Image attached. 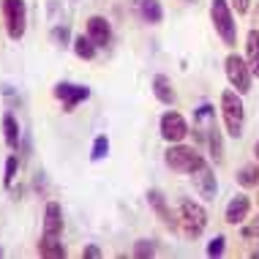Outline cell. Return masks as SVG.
<instances>
[{
    "label": "cell",
    "mask_w": 259,
    "mask_h": 259,
    "mask_svg": "<svg viewBox=\"0 0 259 259\" xmlns=\"http://www.w3.org/2000/svg\"><path fill=\"white\" fill-rule=\"evenodd\" d=\"M221 117H224V125H227V134L240 139L243 128H246V107H243V99L235 88L221 93Z\"/></svg>",
    "instance_id": "1"
},
{
    "label": "cell",
    "mask_w": 259,
    "mask_h": 259,
    "mask_svg": "<svg viewBox=\"0 0 259 259\" xmlns=\"http://www.w3.org/2000/svg\"><path fill=\"white\" fill-rule=\"evenodd\" d=\"M164 164L169 166L172 172H180V175H194L199 169L202 164H205V156H199L194 148H188L183 142H175L166 148L164 153Z\"/></svg>",
    "instance_id": "2"
},
{
    "label": "cell",
    "mask_w": 259,
    "mask_h": 259,
    "mask_svg": "<svg viewBox=\"0 0 259 259\" xmlns=\"http://www.w3.org/2000/svg\"><path fill=\"white\" fill-rule=\"evenodd\" d=\"M210 22H213L215 33L221 36V41L227 47L237 44V25H235L229 0H210Z\"/></svg>",
    "instance_id": "3"
},
{
    "label": "cell",
    "mask_w": 259,
    "mask_h": 259,
    "mask_svg": "<svg viewBox=\"0 0 259 259\" xmlns=\"http://www.w3.org/2000/svg\"><path fill=\"white\" fill-rule=\"evenodd\" d=\"M180 229H183L186 237H191V240H197V237H202V232L207 229V210L199 205V202L194 199H183L180 202Z\"/></svg>",
    "instance_id": "4"
},
{
    "label": "cell",
    "mask_w": 259,
    "mask_h": 259,
    "mask_svg": "<svg viewBox=\"0 0 259 259\" xmlns=\"http://www.w3.org/2000/svg\"><path fill=\"white\" fill-rule=\"evenodd\" d=\"M3 19H6V33L11 41H22L27 30V6L25 0H3Z\"/></svg>",
    "instance_id": "5"
},
{
    "label": "cell",
    "mask_w": 259,
    "mask_h": 259,
    "mask_svg": "<svg viewBox=\"0 0 259 259\" xmlns=\"http://www.w3.org/2000/svg\"><path fill=\"white\" fill-rule=\"evenodd\" d=\"M224 71H227V79L229 85H232L237 93H248L251 90V79H254V74H251L246 58H240L237 52H229L227 60H224Z\"/></svg>",
    "instance_id": "6"
},
{
    "label": "cell",
    "mask_w": 259,
    "mask_h": 259,
    "mask_svg": "<svg viewBox=\"0 0 259 259\" xmlns=\"http://www.w3.org/2000/svg\"><path fill=\"white\" fill-rule=\"evenodd\" d=\"M158 128H161L164 142H169V145L183 142V139L188 137V123H186V117L180 115V112H164V115H161Z\"/></svg>",
    "instance_id": "7"
},
{
    "label": "cell",
    "mask_w": 259,
    "mask_h": 259,
    "mask_svg": "<svg viewBox=\"0 0 259 259\" xmlns=\"http://www.w3.org/2000/svg\"><path fill=\"white\" fill-rule=\"evenodd\" d=\"M52 96L58 101H63V109L66 112H74L76 104H82V101H88L90 99V88L85 85H71V82H58L52 90Z\"/></svg>",
    "instance_id": "8"
},
{
    "label": "cell",
    "mask_w": 259,
    "mask_h": 259,
    "mask_svg": "<svg viewBox=\"0 0 259 259\" xmlns=\"http://www.w3.org/2000/svg\"><path fill=\"white\" fill-rule=\"evenodd\" d=\"M191 180H194V188H197L199 199H205V202L215 199V194H219V180H215V175H213V169H210L207 161L191 175Z\"/></svg>",
    "instance_id": "9"
},
{
    "label": "cell",
    "mask_w": 259,
    "mask_h": 259,
    "mask_svg": "<svg viewBox=\"0 0 259 259\" xmlns=\"http://www.w3.org/2000/svg\"><path fill=\"white\" fill-rule=\"evenodd\" d=\"M148 202H150V207L156 210L158 219L164 221V227L169 229V232H178V229H180V219L169 210V205H166V199H164V194H161L158 188H150V191H148Z\"/></svg>",
    "instance_id": "10"
},
{
    "label": "cell",
    "mask_w": 259,
    "mask_h": 259,
    "mask_svg": "<svg viewBox=\"0 0 259 259\" xmlns=\"http://www.w3.org/2000/svg\"><path fill=\"white\" fill-rule=\"evenodd\" d=\"M248 210H251L248 194H235V197L229 199L227 210H224V221L232 224V227H240V224H246V219H248Z\"/></svg>",
    "instance_id": "11"
},
{
    "label": "cell",
    "mask_w": 259,
    "mask_h": 259,
    "mask_svg": "<svg viewBox=\"0 0 259 259\" xmlns=\"http://www.w3.org/2000/svg\"><path fill=\"white\" fill-rule=\"evenodd\" d=\"M85 33L90 38H93V44L99 47H109V41H112V27L107 22V17H99V14H93V17L85 22Z\"/></svg>",
    "instance_id": "12"
},
{
    "label": "cell",
    "mask_w": 259,
    "mask_h": 259,
    "mask_svg": "<svg viewBox=\"0 0 259 259\" xmlns=\"http://www.w3.org/2000/svg\"><path fill=\"white\" fill-rule=\"evenodd\" d=\"M213 125H215V109L210 107V104H202V107L194 112V134H197V139H205Z\"/></svg>",
    "instance_id": "13"
},
{
    "label": "cell",
    "mask_w": 259,
    "mask_h": 259,
    "mask_svg": "<svg viewBox=\"0 0 259 259\" xmlns=\"http://www.w3.org/2000/svg\"><path fill=\"white\" fill-rule=\"evenodd\" d=\"M44 235H63V210L58 202H47L44 207Z\"/></svg>",
    "instance_id": "14"
},
{
    "label": "cell",
    "mask_w": 259,
    "mask_h": 259,
    "mask_svg": "<svg viewBox=\"0 0 259 259\" xmlns=\"http://www.w3.org/2000/svg\"><path fill=\"white\" fill-rule=\"evenodd\" d=\"M153 96H156L161 104H166V107H172V104L178 101V93H175L169 76H164V74H156V76H153Z\"/></svg>",
    "instance_id": "15"
},
{
    "label": "cell",
    "mask_w": 259,
    "mask_h": 259,
    "mask_svg": "<svg viewBox=\"0 0 259 259\" xmlns=\"http://www.w3.org/2000/svg\"><path fill=\"white\" fill-rule=\"evenodd\" d=\"M38 254H41V256H50V259H63L68 251H66V246L60 243V237H55V235H41V240H38Z\"/></svg>",
    "instance_id": "16"
},
{
    "label": "cell",
    "mask_w": 259,
    "mask_h": 259,
    "mask_svg": "<svg viewBox=\"0 0 259 259\" xmlns=\"http://www.w3.org/2000/svg\"><path fill=\"white\" fill-rule=\"evenodd\" d=\"M246 63L251 74L259 76V30H248L246 36Z\"/></svg>",
    "instance_id": "17"
},
{
    "label": "cell",
    "mask_w": 259,
    "mask_h": 259,
    "mask_svg": "<svg viewBox=\"0 0 259 259\" xmlns=\"http://www.w3.org/2000/svg\"><path fill=\"white\" fill-rule=\"evenodd\" d=\"M139 14L148 25H161L164 22V9H161V0H139Z\"/></svg>",
    "instance_id": "18"
},
{
    "label": "cell",
    "mask_w": 259,
    "mask_h": 259,
    "mask_svg": "<svg viewBox=\"0 0 259 259\" xmlns=\"http://www.w3.org/2000/svg\"><path fill=\"white\" fill-rule=\"evenodd\" d=\"M71 47H74V55H76L79 60H93L96 52H99V47L93 44V38H90L88 33H82V36H74Z\"/></svg>",
    "instance_id": "19"
},
{
    "label": "cell",
    "mask_w": 259,
    "mask_h": 259,
    "mask_svg": "<svg viewBox=\"0 0 259 259\" xmlns=\"http://www.w3.org/2000/svg\"><path fill=\"white\" fill-rule=\"evenodd\" d=\"M205 142H207V148H210V156H213V161H215V164H221V161H224V137H221V131H219V123H215L213 128L207 131Z\"/></svg>",
    "instance_id": "20"
},
{
    "label": "cell",
    "mask_w": 259,
    "mask_h": 259,
    "mask_svg": "<svg viewBox=\"0 0 259 259\" xmlns=\"http://www.w3.org/2000/svg\"><path fill=\"white\" fill-rule=\"evenodd\" d=\"M3 134H6V145H9L11 150L19 148V123H17V117H14L11 112L3 115Z\"/></svg>",
    "instance_id": "21"
},
{
    "label": "cell",
    "mask_w": 259,
    "mask_h": 259,
    "mask_svg": "<svg viewBox=\"0 0 259 259\" xmlns=\"http://www.w3.org/2000/svg\"><path fill=\"white\" fill-rule=\"evenodd\" d=\"M237 183H240L243 188L259 186V166H243V169L237 172Z\"/></svg>",
    "instance_id": "22"
},
{
    "label": "cell",
    "mask_w": 259,
    "mask_h": 259,
    "mask_svg": "<svg viewBox=\"0 0 259 259\" xmlns=\"http://www.w3.org/2000/svg\"><path fill=\"white\" fill-rule=\"evenodd\" d=\"M107 156H109V139H107V134H101V137H96V142H93L90 161H104Z\"/></svg>",
    "instance_id": "23"
},
{
    "label": "cell",
    "mask_w": 259,
    "mask_h": 259,
    "mask_svg": "<svg viewBox=\"0 0 259 259\" xmlns=\"http://www.w3.org/2000/svg\"><path fill=\"white\" fill-rule=\"evenodd\" d=\"M17 169H19V156H9L6 158V172H3V186L11 188L17 180Z\"/></svg>",
    "instance_id": "24"
},
{
    "label": "cell",
    "mask_w": 259,
    "mask_h": 259,
    "mask_svg": "<svg viewBox=\"0 0 259 259\" xmlns=\"http://www.w3.org/2000/svg\"><path fill=\"white\" fill-rule=\"evenodd\" d=\"M156 254V243L153 240H137L134 243V256L137 259H150Z\"/></svg>",
    "instance_id": "25"
},
{
    "label": "cell",
    "mask_w": 259,
    "mask_h": 259,
    "mask_svg": "<svg viewBox=\"0 0 259 259\" xmlns=\"http://www.w3.org/2000/svg\"><path fill=\"white\" fill-rule=\"evenodd\" d=\"M52 41H55V44H60V47H68V41H71V33H68V27H66V25L52 27Z\"/></svg>",
    "instance_id": "26"
},
{
    "label": "cell",
    "mask_w": 259,
    "mask_h": 259,
    "mask_svg": "<svg viewBox=\"0 0 259 259\" xmlns=\"http://www.w3.org/2000/svg\"><path fill=\"white\" fill-rule=\"evenodd\" d=\"M224 243H227V237H224V235H215L213 240L207 243V256H221V254H224Z\"/></svg>",
    "instance_id": "27"
},
{
    "label": "cell",
    "mask_w": 259,
    "mask_h": 259,
    "mask_svg": "<svg viewBox=\"0 0 259 259\" xmlns=\"http://www.w3.org/2000/svg\"><path fill=\"white\" fill-rule=\"evenodd\" d=\"M229 6L243 17V14H248V9H251V0H229Z\"/></svg>",
    "instance_id": "28"
},
{
    "label": "cell",
    "mask_w": 259,
    "mask_h": 259,
    "mask_svg": "<svg viewBox=\"0 0 259 259\" xmlns=\"http://www.w3.org/2000/svg\"><path fill=\"white\" fill-rule=\"evenodd\" d=\"M243 235L246 237H259V215L251 224H246V227H243Z\"/></svg>",
    "instance_id": "29"
},
{
    "label": "cell",
    "mask_w": 259,
    "mask_h": 259,
    "mask_svg": "<svg viewBox=\"0 0 259 259\" xmlns=\"http://www.w3.org/2000/svg\"><path fill=\"white\" fill-rule=\"evenodd\" d=\"M82 256H85V259H99V256H101V248H99V246H85Z\"/></svg>",
    "instance_id": "30"
},
{
    "label": "cell",
    "mask_w": 259,
    "mask_h": 259,
    "mask_svg": "<svg viewBox=\"0 0 259 259\" xmlns=\"http://www.w3.org/2000/svg\"><path fill=\"white\" fill-rule=\"evenodd\" d=\"M254 156H256V158H259V142H256V145H254Z\"/></svg>",
    "instance_id": "31"
},
{
    "label": "cell",
    "mask_w": 259,
    "mask_h": 259,
    "mask_svg": "<svg viewBox=\"0 0 259 259\" xmlns=\"http://www.w3.org/2000/svg\"><path fill=\"white\" fill-rule=\"evenodd\" d=\"M254 256H259V248H256V251H254Z\"/></svg>",
    "instance_id": "32"
},
{
    "label": "cell",
    "mask_w": 259,
    "mask_h": 259,
    "mask_svg": "<svg viewBox=\"0 0 259 259\" xmlns=\"http://www.w3.org/2000/svg\"><path fill=\"white\" fill-rule=\"evenodd\" d=\"M0 6H3V0H0Z\"/></svg>",
    "instance_id": "33"
},
{
    "label": "cell",
    "mask_w": 259,
    "mask_h": 259,
    "mask_svg": "<svg viewBox=\"0 0 259 259\" xmlns=\"http://www.w3.org/2000/svg\"><path fill=\"white\" fill-rule=\"evenodd\" d=\"M256 202H259V197H256Z\"/></svg>",
    "instance_id": "34"
}]
</instances>
